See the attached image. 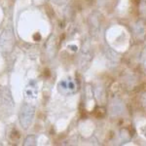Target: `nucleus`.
<instances>
[{"instance_id":"0eeeda50","label":"nucleus","mask_w":146,"mask_h":146,"mask_svg":"<svg viewBox=\"0 0 146 146\" xmlns=\"http://www.w3.org/2000/svg\"><path fill=\"white\" fill-rule=\"evenodd\" d=\"M36 142H37V138L36 136L34 135H29L27 136V138L25 139V142H23V145L25 146H30V145H36Z\"/></svg>"},{"instance_id":"f03ea898","label":"nucleus","mask_w":146,"mask_h":146,"mask_svg":"<svg viewBox=\"0 0 146 146\" xmlns=\"http://www.w3.org/2000/svg\"><path fill=\"white\" fill-rule=\"evenodd\" d=\"M15 46V36L12 27H7L0 34V47L1 50L11 52Z\"/></svg>"},{"instance_id":"423d86ee","label":"nucleus","mask_w":146,"mask_h":146,"mask_svg":"<svg viewBox=\"0 0 146 146\" xmlns=\"http://www.w3.org/2000/svg\"><path fill=\"white\" fill-rule=\"evenodd\" d=\"M98 13H93L89 17V27H90L91 34L96 36L100 30V17L98 16Z\"/></svg>"},{"instance_id":"39448f33","label":"nucleus","mask_w":146,"mask_h":146,"mask_svg":"<svg viewBox=\"0 0 146 146\" xmlns=\"http://www.w3.org/2000/svg\"><path fill=\"white\" fill-rule=\"evenodd\" d=\"M39 90H38V85L35 80H30L27 84L25 90H23V95L27 100H35L38 96Z\"/></svg>"},{"instance_id":"1a4fd4ad","label":"nucleus","mask_w":146,"mask_h":146,"mask_svg":"<svg viewBox=\"0 0 146 146\" xmlns=\"http://www.w3.org/2000/svg\"><path fill=\"white\" fill-rule=\"evenodd\" d=\"M143 104L146 106V95H144V98H143Z\"/></svg>"},{"instance_id":"7ed1b4c3","label":"nucleus","mask_w":146,"mask_h":146,"mask_svg":"<svg viewBox=\"0 0 146 146\" xmlns=\"http://www.w3.org/2000/svg\"><path fill=\"white\" fill-rule=\"evenodd\" d=\"M91 44L88 40H85V42L83 43V46H82V50H81V55H80V60H79V63H80V67L85 69L90 65V63L92 62V58H93V54H92V50H91Z\"/></svg>"},{"instance_id":"20e7f679","label":"nucleus","mask_w":146,"mask_h":146,"mask_svg":"<svg viewBox=\"0 0 146 146\" xmlns=\"http://www.w3.org/2000/svg\"><path fill=\"white\" fill-rule=\"evenodd\" d=\"M58 90L62 95L70 96L77 92V85L71 79H63L58 83Z\"/></svg>"},{"instance_id":"f257e3e1","label":"nucleus","mask_w":146,"mask_h":146,"mask_svg":"<svg viewBox=\"0 0 146 146\" xmlns=\"http://www.w3.org/2000/svg\"><path fill=\"white\" fill-rule=\"evenodd\" d=\"M35 106L31 103L25 102L22 104L19 112V122L23 129H28L31 127L35 117Z\"/></svg>"},{"instance_id":"6e6552de","label":"nucleus","mask_w":146,"mask_h":146,"mask_svg":"<svg viewBox=\"0 0 146 146\" xmlns=\"http://www.w3.org/2000/svg\"><path fill=\"white\" fill-rule=\"evenodd\" d=\"M52 1L55 4H56V5H63V4L66 3L67 0H52Z\"/></svg>"}]
</instances>
